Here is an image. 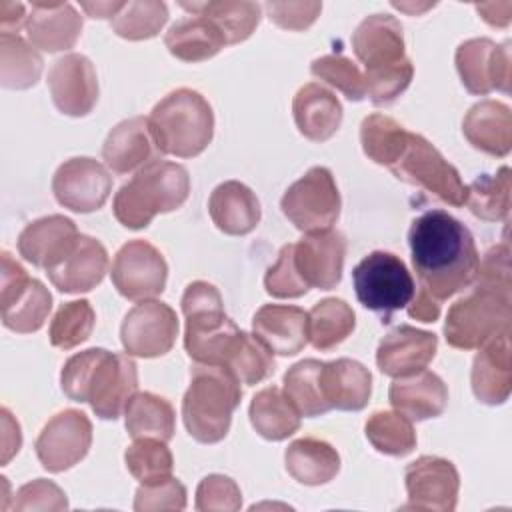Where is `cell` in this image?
Segmentation results:
<instances>
[{
    "label": "cell",
    "instance_id": "25",
    "mask_svg": "<svg viewBox=\"0 0 512 512\" xmlns=\"http://www.w3.org/2000/svg\"><path fill=\"white\" fill-rule=\"evenodd\" d=\"M352 48L366 70L394 66L406 60L402 24L390 14H370L354 30Z\"/></svg>",
    "mask_w": 512,
    "mask_h": 512
},
{
    "label": "cell",
    "instance_id": "19",
    "mask_svg": "<svg viewBox=\"0 0 512 512\" xmlns=\"http://www.w3.org/2000/svg\"><path fill=\"white\" fill-rule=\"evenodd\" d=\"M436 348V334L400 324L380 340L376 350V364L386 376H410L424 370L432 362Z\"/></svg>",
    "mask_w": 512,
    "mask_h": 512
},
{
    "label": "cell",
    "instance_id": "2",
    "mask_svg": "<svg viewBox=\"0 0 512 512\" xmlns=\"http://www.w3.org/2000/svg\"><path fill=\"white\" fill-rule=\"evenodd\" d=\"M60 386L70 400L88 402L98 418L116 420L138 390V370L124 354L88 348L64 362Z\"/></svg>",
    "mask_w": 512,
    "mask_h": 512
},
{
    "label": "cell",
    "instance_id": "12",
    "mask_svg": "<svg viewBox=\"0 0 512 512\" xmlns=\"http://www.w3.org/2000/svg\"><path fill=\"white\" fill-rule=\"evenodd\" d=\"M92 422L74 408L62 410L52 416L36 438V456L48 472H64L76 466L90 450Z\"/></svg>",
    "mask_w": 512,
    "mask_h": 512
},
{
    "label": "cell",
    "instance_id": "36",
    "mask_svg": "<svg viewBox=\"0 0 512 512\" xmlns=\"http://www.w3.org/2000/svg\"><path fill=\"white\" fill-rule=\"evenodd\" d=\"M124 422L132 440L158 438L168 442L174 436L176 414L166 398L152 392H136L126 404Z\"/></svg>",
    "mask_w": 512,
    "mask_h": 512
},
{
    "label": "cell",
    "instance_id": "20",
    "mask_svg": "<svg viewBox=\"0 0 512 512\" xmlns=\"http://www.w3.org/2000/svg\"><path fill=\"white\" fill-rule=\"evenodd\" d=\"M108 272V252L92 236L78 234L66 256L46 270L50 282L64 294H80L96 288Z\"/></svg>",
    "mask_w": 512,
    "mask_h": 512
},
{
    "label": "cell",
    "instance_id": "57",
    "mask_svg": "<svg viewBox=\"0 0 512 512\" xmlns=\"http://www.w3.org/2000/svg\"><path fill=\"white\" fill-rule=\"evenodd\" d=\"M26 8L20 2L2 0L0 2V30L2 34H14L22 24H26Z\"/></svg>",
    "mask_w": 512,
    "mask_h": 512
},
{
    "label": "cell",
    "instance_id": "46",
    "mask_svg": "<svg viewBox=\"0 0 512 512\" xmlns=\"http://www.w3.org/2000/svg\"><path fill=\"white\" fill-rule=\"evenodd\" d=\"M182 312L186 318V332L206 330L222 324L228 316L218 288L210 282H190L182 294Z\"/></svg>",
    "mask_w": 512,
    "mask_h": 512
},
{
    "label": "cell",
    "instance_id": "16",
    "mask_svg": "<svg viewBox=\"0 0 512 512\" xmlns=\"http://www.w3.org/2000/svg\"><path fill=\"white\" fill-rule=\"evenodd\" d=\"M408 504L404 508L452 512L458 502L460 476L456 466L440 456H420L404 470Z\"/></svg>",
    "mask_w": 512,
    "mask_h": 512
},
{
    "label": "cell",
    "instance_id": "49",
    "mask_svg": "<svg viewBox=\"0 0 512 512\" xmlns=\"http://www.w3.org/2000/svg\"><path fill=\"white\" fill-rule=\"evenodd\" d=\"M412 76H414V66L408 58L394 66L366 70L364 72L366 96L376 106H388L410 86Z\"/></svg>",
    "mask_w": 512,
    "mask_h": 512
},
{
    "label": "cell",
    "instance_id": "11",
    "mask_svg": "<svg viewBox=\"0 0 512 512\" xmlns=\"http://www.w3.org/2000/svg\"><path fill=\"white\" fill-rule=\"evenodd\" d=\"M110 276L118 294L142 302L164 292L168 264L162 252L150 242L130 240L116 252Z\"/></svg>",
    "mask_w": 512,
    "mask_h": 512
},
{
    "label": "cell",
    "instance_id": "56",
    "mask_svg": "<svg viewBox=\"0 0 512 512\" xmlns=\"http://www.w3.org/2000/svg\"><path fill=\"white\" fill-rule=\"evenodd\" d=\"M2 464H8L10 458L20 450L22 446V434L18 422L12 418V414L2 408Z\"/></svg>",
    "mask_w": 512,
    "mask_h": 512
},
{
    "label": "cell",
    "instance_id": "27",
    "mask_svg": "<svg viewBox=\"0 0 512 512\" xmlns=\"http://www.w3.org/2000/svg\"><path fill=\"white\" fill-rule=\"evenodd\" d=\"M292 116L304 138L324 142L332 138L342 124V104L322 84L308 82L294 94Z\"/></svg>",
    "mask_w": 512,
    "mask_h": 512
},
{
    "label": "cell",
    "instance_id": "23",
    "mask_svg": "<svg viewBox=\"0 0 512 512\" xmlns=\"http://www.w3.org/2000/svg\"><path fill=\"white\" fill-rule=\"evenodd\" d=\"M76 238L78 230L70 218L50 214L26 224L18 236V252L26 262L48 270L66 256Z\"/></svg>",
    "mask_w": 512,
    "mask_h": 512
},
{
    "label": "cell",
    "instance_id": "5",
    "mask_svg": "<svg viewBox=\"0 0 512 512\" xmlns=\"http://www.w3.org/2000/svg\"><path fill=\"white\" fill-rule=\"evenodd\" d=\"M148 130L162 154L194 158L212 142L214 112L200 92L178 88L152 108Z\"/></svg>",
    "mask_w": 512,
    "mask_h": 512
},
{
    "label": "cell",
    "instance_id": "39",
    "mask_svg": "<svg viewBox=\"0 0 512 512\" xmlns=\"http://www.w3.org/2000/svg\"><path fill=\"white\" fill-rule=\"evenodd\" d=\"M322 366L316 358H304L284 374V394L300 416L314 418L330 410L322 392Z\"/></svg>",
    "mask_w": 512,
    "mask_h": 512
},
{
    "label": "cell",
    "instance_id": "10",
    "mask_svg": "<svg viewBox=\"0 0 512 512\" xmlns=\"http://www.w3.org/2000/svg\"><path fill=\"white\" fill-rule=\"evenodd\" d=\"M0 276V304L4 326L18 334H30L40 330L52 310V296L48 288L40 280L30 278L10 252H2Z\"/></svg>",
    "mask_w": 512,
    "mask_h": 512
},
{
    "label": "cell",
    "instance_id": "30",
    "mask_svg": "<svg viewBox=\"0 0 512 512\" xmlns=\"http://www.w3.org/2000/svg\"><path fill=\"white\" fill-rule=\"evenodd\" d=\"M152 136L148 118L134 116L118 122L106 136L102 160L114 174H130L150 162Z\"/></svg>",
    "mask_w": 512,
    "mask_h": 512
},
{
    "label": "cell",
    "instance_id": "33",
    "mask_svg": "<svg viewBox=\"0 0 512 512\" xmlns=\"http://www.w3.org/2000/svg\"><path fill=\"white\" fill-rule=\"evenodd\" d=\"M288 474L306 486H320L330 482L340 470V456L336 448L318 438H298L284 452Z\"/></svg>",
    "mask_w": 512,
    "mask_h": 512
},
{
    "label": "cell",
    "instance_id": "58",
    "mask_svg": "<svg viewBox=\"0 0 512 512\" xmlns=\"http://www.w3.org/2000/svg\"><path fill=\"white\" fill-rule=\"evenodd\" d=\"M478 14L492 26H506L510 22L512 14V2H486L476 4Z\"/></svg>",
    "mask_w": 512,
    "mask_h": 512
},
{
    "label": "cell",
    "instance_id": "28",
    "mask_svg": "<svg viewBox=\"0 0 512 512\" xmlns=\"http://www.w3.org/2000/svg\"><path fill=\"white\" fill-rule=\"evenodd\" d=\"M208 212L216 228L230 236H244L260 222V202L256 194L238 180H226L212 190Z\"/></svg>",
    "mask_w": 512,
    "mask_h": 512
},
{
    "label": "cell",
    "instance_id": "1",
    "mask_svg": "<svg viewBox=\"0 0 512 512\" xmlns=\"http://www.w3.org/2000/svg\"><path fill=\"white\" fill-rule=\"evenodd\" d=\"M408 244L420 286L436 300L472 286L480 262L474 236L446 210L418 216L410 226Z\"/></svg>",
    "mask_w": 512,
    "mask_h": 512
},
{
    "label": "cell",
    "instance_id": "59",
    "mask_svg": "<svg viewBox=\"0 0 512 512\" xmlns=\"http://www.w3.org/2000/svg\"><path fill=\"white\" fill-rule=\"evenodd\" d=\"M126 2H82L80 8L88 12L90 18H114Z\"/></svg>",
    "mask_w": 512,
    "mask_h": 512
},
{
    "label": "cell",
    "instance_id": "51",
    "mask_svg": "<svg viewBox=\"0 0 512 512\" xmlns=\"http://www.w3.org/2000/svg\"><path fill=\"white\" fill-rule=\"evenodd\" d=\"M242 506L238 484L224 474H208L196 488V510L200 512H236Z\"/></svg>",
    "mask_w": 512,
    "mask_h": 512
},
{
    "label": "cell",
    "instance_id": "47",
    "mask_svg": "<svg viewBox=\"0 0 512 512\" xmlns=\"http://www.w3.org/2000/svg\"><path fill=\"white\" fill-rule=\"evenodd\" d=\"M224 368H228L240 384L252 386L266 380L274 372V358L256 336L242 332Z\"/></svg>",
    "mask_w": 512,
    "mask_h": 512
},
{
    "label": "cell",
    "instance_id": "48",
    "mask_svg": "<svg viewBox=\"0 0 512 512\" xmlns=\"http://www.w3.org/2000/svg\"><path fill=\"white\" fill-rule=\"evenodd\" d=\"M310 72L326 84L340 90L348 100L360 102L366 96L362 70L342 54H326L310 64Z\"/></svg>",
    "mask_w": 512,
    "mask_h": 512
},
{
    "label": "cell",
    "instance_id": "15",
    "mask_svg": "<svg viewBox=\"0 0 512 512\" xmlns=\"http://www.w3.org/2000/svg\"><path fill=\"white\" fill-rule=\"evenodd\" d=\"M510 44L490 38H470L456 48V70L470 94L486 96L492 90L510 92Z\"/></svg>",
    "mask_w": 512,
    "mask_h": 512
},
{
    "label": "cell",
    "instance_id": "21",
    "mask_svg": "<svg viewBox=\"0 0 512 512\" xmlns=\"http://www.w3.org/2000/svg\"><path fill=\"white\" fill-rule=\"evenodd\" d=\"M472 392L488 406L504 404L512 388V352H510V330L488 340L480 346L472 362Z\"/></svg>",
    "mask_w": 512,
    "mask_h": 512
},
{
    "label": "cell",
    "instance_id": "42",
    "mask_svg": "<svg viewBox=\"0 0 512 512\" xmlns=\"http://www.w3.org/2000/svg\"><path fill=\"white\" fill-rule=\"evenodd\" d=\"M368 442L382 454L406 456L416 448V432L412 422L400 412L378 410L364 426Z\"/></svg>",
    "mask_w": 512,
    "mask_h": 512
},
{
    "label": "cell",
    "instance_id": "52",
    "mask_svg": "<svg viewBox=\"0 0 512 512\" xmlns=\"http://www.w3.org/2000/svg\"><path fill=\"white\" fill-rule=\"evenodd\" d=\"M186 508V488L184 484L170 476L154 484H140L134 496V510H184Z\"/></svg>",
    "mask_w": 512,
    "mask_h": 512
},
{
    "label": "cell",
    "instance_id": "44",
    "mask_svg": "<svg viewBox=\"0 0 512 512\" xmlns=\"http://www.w3.org/2000/svg\"><path fill=\"white\" fill-rule=\"evenodd\" d=\"M168 20V8L158 0L126 2L112 18V30L126 40L154 38Z\"/></svg>",
    "mask_w": 512,
    "mask_h": 512
},
{
    "label": "cell",
    "instance_id": "45",
    "mask_svg": "<svg viewBox=\"0 0 512 512\" xmlns=\"http://www.w3.org/2000/svg\"><path fill=\"white\" fill-rule=\"evenodd\" d=\"M96 314L88 300H72L58 308L50 322V344L60 350H70L86 342L94 330Z\"/></svg>",
    "mask_w": 512,
    "mask_h": 512
},
{
    "label": "cell",
    "instance_id": "9",
    "mask_svg": "<svg viewBox=\"0 0 512 512\" xmlns=\"http://www.w3.org/2000/svg\"><path fill=\"white\" fill-rule=\"evenodd\" d=\"M340 192L334 176L324 166L310 168L288 186L280 200L282 214L300 232H320L332 228L340 216Z\"/></svg>",
    "mask_w": 512,
    "mask_h": 512
},
{
    "label": "cell",
    "instance_id": "37",
    "mask_svg": "<svg viewBox=\"0 0 512 512\" xmlns=\"http://www.w3.org/2000/svg\"><path fill=\"white\" fill-rule=\"evenodd\" d=\"M356 326L354 310L342 298H324L308 312V342L328 352L344 342Z\"/></svg>",
    "mask_w": 512,
    "mask_h": 512
},
{
    "label": "cell",
    "instance_id": "26",
    "mask_svg": "<svg viewBox=\"0 0 512 512\" xmlns=\"http://www.w3.org/2000/svg\"><path fill=\"white\" fill-rule=\"evenodd\" d=\"M388 400L410 422H420L436 418L446 410L448 388L438 374L424 368L416 374L396 378L390 384Z\"/></svg>",
    "mask_w": 512,
    "mask_h": 512
},
{
    "label": "cell",
    "instance_id": "40",
    "mask_svg": "<svg viewBox=\"0 0 512 512\" xmlns=\"http://www.w3.org/2000/svg\"><path fill=\"white\" fill-rule=\"evenodd\" d=\"M408 130L386 114H368L360 124V142L364 154L380 164L392 166L406 148Z\"/></svg>",
    "mask_w": 512,
    "mask_h": 512
},
{
    "label": "cell",
    "instance_id": "29",
    "mask_svg": "<svg viewBox=\"0 0 512 512\" xmlns=\"http://www.w3.org/2000/svg\"><path fill=\"white\" fill-rule=\"evenodd\" d=\"M466 140L490 156H506L512 148V114L504 102H476L462 120Z\"/></svg>",
    "mask_w": 512,
    "mask_h": 512
},
{
    "label": "cell",
    "instance_id": "41",
    "mask_svg": "<svg viewBox=\"0 0 512 512\" xmlns=\"http://www.w3.org/2000/svg\"><path fill=\"white\" fill-rule=\"evenodd\" d=\"M466 206L476 218L498 222L510 212V168L502 166L496 174H482L466 186Z\"/></svg>",
    "mask_w": 512,
    "mask_h": 512
},
{
    "label": "cell",
    "instance_id": "32",
    "mask_svg": "<svg viewBox=\"0 0 512 512\" xmlns=\"http://www.w3.org/2000/svg\"><path fill=\"white\" fill-rule=\"evenodd\" d=\"M164 44L168 52L182 62H204L228 46L216 24L204 16L174 22L164 36Z\"/></svg>",
    "mask_w": 512,
    "mask_h": 512
},
{
    "label": "cell",
    "instance_id": "54",
    "mask_svg": "<svg viewBox=\"0 0 512 512\" xmlns=\"http://www.w3.org/2000/svg\"><path fill=\"white\" fill-rule=\"evenodd\" d=\"M266 12L284 30H306L322 12L320 2H266Z\"/></svg>",
    "mask_w": 512,
    "mask_h": 512
},
{
    "label": "cell",
    "instance_id": "6",
    "mask_svg": "<svg viewBox=\"0 0 512 512\" xmlns=\"http://www.w3.org/2000/svg\"><path fill=\"white\" fill-rule=\"evenodd\" d=\"M472 284V292L450 306L444 322L446 342L458 350L480 348L510 330V284Z\"/></svg>",
    "mask_w": 512,
    "mask_h": 512
},
{
    "label": "cell",
    "instance_id": "38",
    "mask_svg": "<svg viewBox=\"0 0 512 512\" xmlns=\"http://www.w3.org/2000/svg\"><path fill=\"white\" fill-rule=\"evenodd\" d=\"M42 56L18 34H0V84L8 90H26L40 80Z\"/></svg>",
    "mask_w": 512,
    "mask_h": 512
},
{
    "label": "cell",
    "instance_id": "7",
    "mask_svg": "<svg viewBox=\"0 0 512 512\" xmlns=\"http://www.w3.org/2000/svg\"><path fill=\"white\" fill-rule=\"evenodd\" d=\"M352 284L360 304L384 316L406 308L416 292L402 258L384 250L370 252L354 266Z\"/></svg>",
    "mask_w": 512,
    "mask_h": 512
},
{
    "label": "cell",
    "instance_id": "17",
    "mask_svg": "<svg viewBox=\"0 0 512 512\" xmlns=\"http://www.w3.org/2000/svg\"><path fill=\"white\" fill-rule=\"evenodd\" d=\"M48 88L54 106L62 114L86 116L98 102L96 68L84 54H64L48 70Z\"/></svg>",
    "mask_w": 512,
    "mask_h": 512
},
{
    "label": "cell",
    "instance_id": "50",
    "mask_svg": "<svg viewBox=\"0 0 512 512\" xmlns=\"http://www.w3.org/2000/svg\"><path fill=\"white\" fill-rule=\"evenodd\" d=\"M264 288L274 298H298L310 290L296 268L294 244L282 246L276 262L264 276Z\"/></svg>",
    "mask_w": 512,
    "mask_h": 512
},
{
    "label": "cell",
    "instance_id": "55",
    "mask_svg": "<svg viewBox=\"0 0 512 512\" xmlns=\"http://www.w3.org/2000/svg\"><path fill=\"white\" fill-rule=\"evenodd\" d=\"M416 296L408 304V316L420 322H436L440 316V300H436L426 288H418Z\"/></svg>",
    "mask_w": 512,
    "mask_h": 512
},
{
    "label": "cell",
    "instance_id": "18",
    "mask_svg": "<svg viewBox=\"0 0 512 512\" xmlns=\"http://www.w3.org/2000/svg\"><path fill=\"white\" fill-rule=\"evenodd\" d=\"M346 240L338 230L308 232L294 244V262L308 288L332 290L342 278Z\"/></svg>",
    "mask_w": 512,
    "mask_h": 512
},
{
    "label": "cell",
    "instance_id": "53",
    "mask_svg": "<svg viewBox=\"0 0 512 512\" xmlns=\"http://www.w3.org/2000/svg\"><path fill=\"white\" fill-rule=\"evenodd\" d=\"M12 508L18 510V512H24V510H66L68 500H66V494L62 492L60 486H56L50 480L36 478V480L26 482L24 486L18 488Z\"/></svg>",
    "mask_w": 512,
    "mask_h": 512
},
{
    "label": "cell",
    "instance_id": "13",
    "mask_svg": "<svg viewBox=\"0 0 512 512\" xmlns=\"http://www.w3.org/2000/svg\"><path fill=\"white\" fill-rule=\"evenodd\" d=\"M178 336L176 312L158 300H142L122 320L120 340L128 356L156 358L174 346Z\"/></svg>",
    "mask_w": 512,
    "mask_h": 512
},
{
    "label": "cell",
    "instance_id": "31",
    "mask_svg": "<svg viewBox=\"0 0 512 512\" xmlns=\"http://www.w3.org/2000/svg\"><path fill=\"white\" fill-rule=\"evenodd\" d=\"M322 392L330 410L336 408L358 412L368 404L372 392V374L364 364L352 358L324 362Z\"/></svg>",
    "mask_w": 512,
    "mask_h": 512
},
{
    "label": "cell",
    "instance_id": "3",
    "mask_svg": "<svg viewBox=\"0 0 512 512\" xmlns=\"http://www.w3.org/2000/svg\"><path fill=\"white\" fill-rule=\"evenodd\" d=\"M190 194V176L182 164L150 160L114 196L116 220L130 228H146L156 214L178 210Z\"/></svg>",
    "mask_w": 512,
    "mask_h": 512
},
{
    "label": "cell",
    "instance_id": "14",
    "mask_svg": "<svg viewBox=\"0 0 512 512\" xmlns=\"http://www.w3.org/2000/svg\"><path fill=\"white\" fill-rule=\"evenodd\" d=\"M52 192L60 206L88 214L106 204L112 192V178L98 160L76 156L62 162L54 172Z\"/></svg>",
    "mask_w": 512,
    "mask_h": 512
},
{
    "label": "cell",
    "instance_id": "24",
    "mask_svg": "<svg viewBox=\"0 0 512 512\" xmlns=\"http://www.w3.org/2000/svg\"><path fill=\"white\" fill-rule=\"evenodd\" d=\"M254 336L278 356H294L308 344V312L298 306L264 304L252 318Z\"/></svg>",
    "mask_w": 512,
    "mask_h": 512
},
{
    "label": "cell",
    "instance_id": "4",
    "mask_svg": "<svg viewBox=\"0 0 512 512\" xmlns=\"http://www.w3.org/2000/svg\"><path fill=\"white\" fill-rule=\"evenodd\" d=\"M240 398V382L228 368L196 362L182 398V420L188 434L202 444L224 440Z\"/></svg>",
    "mask_w": 512,
    "mask_h": 512
},
{
    "label": "cell",
    "instance_id": "22",
    "mask_svg": "<svg viewBox=\"0 0 512 512\" xmlns=\"http://www.w3.org/2000/svg\"><path fill=\"white\" fill-rule=\"evenodd\" d=\"M24 28L34 48L62 52L80 38L82 16L68 2H32Z\"/></svg>",
    "mask_w": 512,
    "mask_h": 512
},
{
    "label": "cell",
    "instance_id": "8",
    "mask_svg": "<svg viewBox=\"0 0 512 512\" xmlns=\"http://www.w3.org/2000/svg\"><path fill=\"white\" fill-rule=\"evenodd\" d=\"M390 170L398 180L430 192L444 204L464 206L466 202L468 188L458 170L420 134L408 132L406 148Z\"/></svg>",
    "mask_w": 512,
    "mask_h": 512
},
{
    "label": "cell",
    "instance_id": "34",
    "mask_svg": "<svg viewBox=\"0 0 512 512\" xmlns=\"http://www.w3.org/2000/svg\"><path fill=\"white\" fill-rule=\"evenodd\" d=\"M248 416L254 430L272 442L286 440L300 428V412L278 386H268L256 392Z\"/></svg>",
    "mask_w": 512,
    "mask_h": 512
},
{
    "label": "cell",
    "instance_id": "43",
    "mask_svg": "<svg viewBox=\"0 0 512 512\" xmlns=\"http://www.w3.org/2000/svg\"><path fill=\"white\" fill-rule=\"evenodd\" d=\"M128 472L140 484H154L172 476L174 458L166 442L158 438H136L124 452Z\"/></svg>",
    "mask_w": 512,
    "mask_h": 512
},
{
    "label": "cell",
    "instance_id": "35",
    "mask_svg": "<svg viewBox=\"0 0 512 512\" xmlns=\"http://www.w3.org/2000/svg\"><path fill=\"white\" fill-rule=\"evenodd\" d=\"M180 6L194 16H204L216 24L226 44H238L252 36L256 30L262 8L246 0H216V2H180Z\"/></svg>",
    "mask_w": 512,
    "mask_h": 512
}]
</instances>
